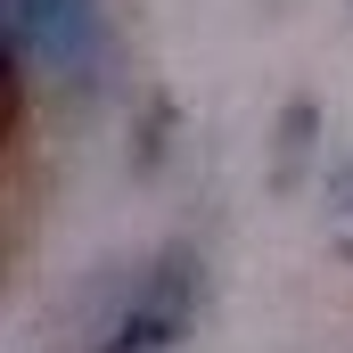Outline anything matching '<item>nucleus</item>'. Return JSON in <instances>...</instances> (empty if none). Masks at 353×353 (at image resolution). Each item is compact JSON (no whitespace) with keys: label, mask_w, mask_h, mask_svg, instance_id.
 Returning <instances> with one entry per match:
<instances>
[{"label":"nucleus","mask_w":353,"mask_h":353,"mask_svg":"<svg viewBox=\"0 0 353 353\" xmlns=\"http://www.w3.org/2000/svg\"><path fill=\"white\" fill-rule=\"evenodd\" d=\"M329 205L353 214V157H345V165H329Z\"/></svg>","instance_id":"nucleus-4"},{"label":"nucleus","mask_w":353,"mask_h":353,"mask_svg":"<svg viewBox=\"0 0 353 353\" xmlns=\"http://www.w3.org/2000/svg\"><path fill=\"white\" fill-rule=\"evenodd\" d=\"M8 66L58 90H90L107 74V8L99 0H0Z\"/></svg>","instance_id":"nucleus-1"},{"label":"nucleus","mask_w":353,"mask_h":353,"mask_svg":"<svg viewBox=\"0 0 353 353\" xmlns=\"http://www.w3.org/2000/svg\"><path fill=\"white\" fill-rule=\"evenodd\" d=\"M312 140H321V107H312V99H288V107H279V165H271V189H296V181H304Z\"/></svg>","instance_id":"nucleus-3"},{"label":"nucleus","mask_w":353,"mask_h":353,"mask_svg":"<svg viewBox=\"0 0 353 353\" xmlns=\"http://www.w3.org/2000/svg\"><path fill=\"white\" fill-rule=\"evenodd\" d=\"M197 288H205V263H197L189 247L148 255V271H132L123 312L99 329L90 353H173L181 337H189V321H197Z\"/></svg>","instance_id":"nucleus-2"}]
</instances>
